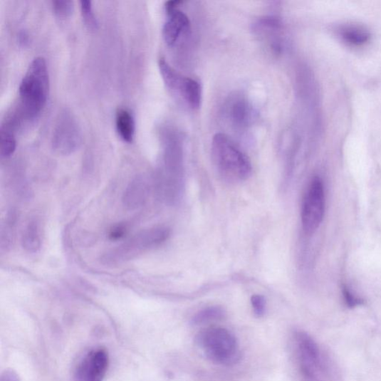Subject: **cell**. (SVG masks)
Returning a JSON list of instances; mask_svg holds the SVG:
<instances>
[{"label":"cell","mask_w":381,"mask_h":381,"mask_svg":"<svg viewBox=\"0 0 381 381\" xmlns=\"http://www.w3.org/2000/svg\"><path fill=\"white\" fill-rule=\"evenodd\" d=\"M212 157L219 173L229 181L246 180L252 174L250 159L225 135L214 137Z\"/></svg>","instance_id":"3957f363"},{"label":"cell","mask_w":381,"mask_h":381,"mask_svg":"<svg viewBox=\"0 0 381 381\" xmlns=\"http://www.w3.org/2000/svg\"><path fill=\"white\" fill-rule=\"evenodd\" d=\"M226 113L231 123L236 127H245L252 120L251 106L242 97L231 98L226 107Z\"/></svg>","instance_id":"4fadbf2b"},{"label":"cell","mask_w":381,"mask_h":381,"mask_svg":"<svg viewBox=\"0 0 381 381\" xmlns=\"http://www.w3.org/2000/svg\"><path fill=\"white\" fill-rule=\"evenodd\" d=\"M182 1H169L165 4L168 19L164 24L163 38L169 46H174L180 37L189 34L191 23L186 14L178 9Z\"/></svg>","instance_id":"ba28073f"},{"label":"cell","mask_w":381,"mask_h":381,"mask_svg":"<svg viewBox=\"0 0 381 381\" xmlns=\"http://www.w3.org/2000/svg\"><path fill=\"white\" fill-rule=\"evenodd\" d=\"M80 9L83 19L86 26L90 29H96L98 24L93 12L92 2L88 0H82Z\"/></svg>","instance_id":"d6986e66"},{"label":"cell","mask_w":381,"mask_h":381,"mask_svg":"<svg viewBox=\"0 0 381 381\" xmlns=\"http://www.w3.org/2000/svg\"><path fill=\"white\" fill-rule=\"evenodd\" d=\"M225 313L223 308L217 306L209 307L199 311L192 319L194 325H201L224 319Z\"/></svg>","instance_id":"2e32d148"},{"label":"cell","mask_w":381,"mask_h":381,"mask_svg":"<svg viewBox=\"0 0 381 381\" xmlns=\"http://www.w3.org/2000/svg\"><path fill=\"white\" fill-rule=\"evenodd\" d=\"M49 89L46 63L36 58L28 66L19 89L20 112L26 120L35 119L44 108Z\"/></svg>","instance_id":"6da1fadb"},{"label":"cell","mask_w":381,"mask_h":381,"mask_svg":"<svg viewBox=\"0 0 381 381\" xmlns=\"http://www.w3.org/2000/svg\"><path fill=\"white\" fill-rule=\"evenodd\" d=\"M343 36L345 41L354 45H361L369 40L368 33L359 28L346 29Z\"/></svg>","instance_id":"ac0fdd59"},{"label":"cell","mask_w":381,"mask_h":381,"mask_svg":"<svg viewBox=\"0 0 381 381\" xmlns=\"http://www.w3.org/2000/svg\"><path fill=\"white\" fill-rule=\"evenodd\" d=\"M108 366L109 357L106 350H92L79 362L76 370V379L78 381H103Z\"/></svg>","instance_id":"9c48e42d"},{"label":"cell","mask_w":381,"mask_h":381,"mask_svg":"<svg viewBox=\"0 0 381 381\" xmlns=\"http://www.w3.org/2000/svg\"><path fill=\"white\" fill-rule=\"evenodd\" d=\"M126 229L124 226L119 225L114 227L110 234V239L111 240H118L124 236L125 234Z\"/></svg>","instance_id":"7402d4cb"},{"label":"cell","mask_w":381,"mask_h":381,"mask_svg":"<svg viewBox=\"0 0 381 381\" xmlns=\"http://www.w3.org/2000/svg\"><path fill=\"white\" fill-rule=\"evenodd\" d=\"M283 25L275 18L260 19L254 25L256 36L275 54H279L283 51Z\"/></svg>","instance_id":"30bf717a"},{"label":"cell","mask_w":381,"mask_h":381,"mask_svg":"<svg viewBox=\"0 0 381 381\" xmlns=\"http://www.w3.org/2000/svg\"><path fill=\"white\" fill-rule=\"evenodd\" d=\"M16 150V140L12 132L4 127L0 132V154L3 157H11Z\"/></svg>","instance_id":"e0dca14e"},{"label":"cell","mask_w":381,"mask_h":381,"mask_svg":"<svg viewBox=\"0 0 381 381\" xmlns=\"http://www.w3.org/2000/svg\"><path fill=\"white\" fill-rule=\"evenodd\" d=\"M325 197L323 181L319 177L312 179L306 193L301 213L305 233L312 234L320 226L325 214Z\"/></svg>","instance_id":"8992f818"},{"label":"cell","mask_w":381,"mask_h":381,"mask_svg":"<svg viewBox=\"0 0 381 381\" xmlns=\"http://www.w3.org/2000/svg\"><path fill=\"white\" fill-rule=\"evenodd\" d=\"M296 345L298 358L306 377L313 381H341L333 360L308 335L297 333Z\"/></svg>","instance_id":"7a4b0ae2"},{"label":"cell","mask_w":381,"mask_h":381,"mask_svg":"<svg viewBox=\"0 0 381 381\" xmlns=\"http://www.w3.org/2000/svg\"><path fill=\"white\" fill-rule=\"evenodd\" d=\"M170 234V230L165 227L142 231L117 249L106 254L103 261L105 264L113 265L130 261L162 244L169 238Z\"/></svg>","instance_id":"5b68a950"},{"label":"cell","mask_w":381,"mask_h":381,"mask_svg":"<svg viewBox=\"0 0 381 381\" xmlns=\"http://www.w3.org/2000/svg\"><path fill=\"white\" fill-rule=\"evenodd\" d=\"M53 8L58 18L63 19L69 18L74 11L73 2L68 1V0H56V1H53Z\"/></svg>","instance_id":"ffe728a7"},{"label":"cell","mask_w":381,"mask_h":381,"mask_svg":"<svg viewBox=\"0 0 381 381\" xmlns=\"http://www.w3.org/2000/svg\"><path fill=\"white\" fill-rule=\"evenodd\" d=\"M251 303L257 317H262L266 309V301L261 295H254L251 298Z\"/></svg>","instance_id":"44dd1931"},{"label":"cell","mask_w":381,"mask_h":381,"mask_svg":"<svg viewBox=\"0 0 381 381\" xmlns=\"http://www.w3.org/2000/svg\"><path fill=\"white\" fill-rule=\"evenodd\" d=\"M22 245L25 251L37 253L41 247V237L38 224L36 221H31L26 226L23 237Z\"/></svg>","instance_id":"9a60e30c"},{"label":"cell","mask_w":381,"mask_h":381,"mask_svg":"<svg viewBox=\"0 0 381 381\" xmlns=\"http://www.w3.org/2000/svg\"><path fill=\"white\" fill-rule=\"evenodd\" d=\"M117 128L121 138L126 142H132L135 137V122L132 115L125 109H120L118 111Z\"/></svg>","instance_id":"5bb4252c"},{"label":"cell","mask_w":381,"mask_h":381,"mask_svg":"<svg viewBox=\"0 0 381 381\" xmlns=\"http://www.w3.org/2000/svg\"><path fill=\"white\" fill-rule=\"evenodd\" d=\"M78 127L70 115L59 120L54 132L53 146L62 155H68L77 150L80 144Z\"/></svg>","instance_id":"52a82bcc"},{"label":"cell","mask_w":381,"mask_h":381,"mask_svg":"<svg viewBox=\"0 0 381 381\" xmlns=\"http://www.w3.org/2000/svg\"><path fill=\"white\" fill-rule=\"evenodd\" d=\"M196 340L206 357L214 363L229 365L235 362L239 357L237 340L226 328H207L198 334Z\"/></svg>","instance_id":"277c9868"},{"label":"cell","mask_w":381,"mask_h":381,"mask_svg":"<svg viewBox=\"0 0 381 381\" xmlns=\"http://www.w3.org/2000/svg\"><path fill=\"white\" fill-rule=\"evenodd\" d=\"M167 88L183 98L190 108L198 109L201 107L202 88L197 80L177 73L170 80Z\"/></svg>","instance_id":"8fae6325"},{"label":"cell","mask_w":381,"mask_h":381,"mask_svg":"<svg viewBox=\"0 0 381 381\" xmlns=\"http://www.w3.org/2000/svg\"><path fill=\"white\" fill-rule=\"evenodd\" d=\"M150 193V185L142 177L130 182L126 188L122 198L124 206L129 210H136L142 207Z\"/></svg>","instance_id":"7c38bea8"},{"label":"cell","mask_w":381,"mask_h":381,"mask_svg":"<svg viewBox=\"0 0 381 381\" xmlns=\"http://www.w3.org/2000/svg\"><path fill=\"white\" fill-rule=\"evenodd\" d=\"M344 297L347 304L352 307L357 306L360 303V301L357 299L355 296H353L350 291H348L347 290L344 291Z\"/></svg>","instance_id":"603a6c76"}]
</instances>
